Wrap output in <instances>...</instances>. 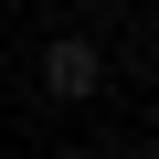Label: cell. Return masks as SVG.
I'll use <instances>...</instances> for the list:
<instances>
[{"label":"cell","instance_id":"6da1fadb","mask_svg":"<svg viewBox=\"0 0 159 159\" xmlns=\"http://www.w3.org/2000/svg\"><path fill=\"white\" fill-rule=\"evenodd\" d=\"M43 96H53V106L106 96V43H96V32H53V43H43Z\"/></svg>","mask_w":159,"mask_h":159}]
</instances>
